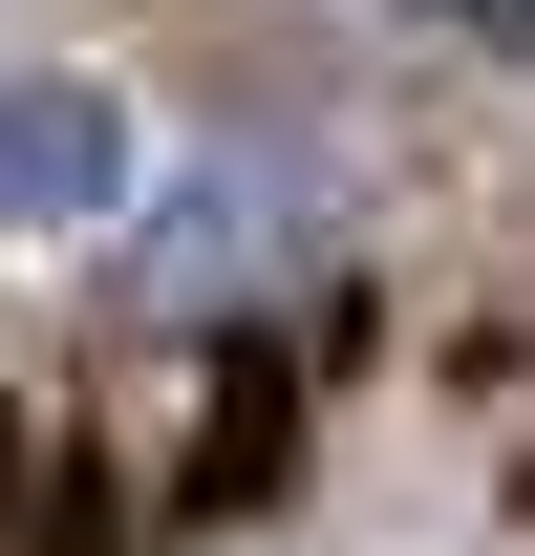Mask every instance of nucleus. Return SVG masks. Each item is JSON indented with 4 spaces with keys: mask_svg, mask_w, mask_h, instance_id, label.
Returning <instances> with one entry per match:
<instances>
[{
    "mask_svg": "<svg viewBox=\"0 0 535 556\" xmlns=\"http://www.w3.org/2000/svg\"><path fill=\"white\" fill-rule=\"evenodd\" d=\"M129 193V108L86 65H0V236H65Z\"/></svg>",
    "mask_w": 535,
    "mask_h": 556,
    "instance_id": "2",
    "label": "nucleus"
},
{
    "mask_svg": "<svg viewBox=\"0 0 535 556\" xmlns=\"http://www.w3.org/2000/svg\"><path fill=\"white\" fill-rule=\"evenodd\" d=\"M471 22H493V43H514V65H535V0H471Z\"/></svg>",
    "mask_w": 535,
    "mask_h": 556,
    "instance_id": "3",
    "label": "nucleus"
},
{
    "mask_svg": "<svg viewBox=\"0 0 535 556\" xmlns=\"http://www.w3.org/2000/svg\"><path fill=\"white\" fill-rule=\"evenodd\" d=\"M322 257H343V172H322V150H258V129H236V150H194V172L129 214L108 300L194 343V321H278V300H300Z\"/></svg>",
    "mask_w": 535,
    "mask_h": 556,
    "instance_id": "1",
    "label": "nucleus"
}]
</instances>
